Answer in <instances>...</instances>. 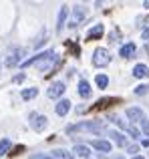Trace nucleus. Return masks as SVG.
Here are the masks:
<instances>
[{"label": "nucleus", "instance_id": "1", "mask_svg": "<svg viewBox=\"0 0 149 159\" xmlns=\"http://www.w3.org/2000/svg\"><path fill=\"white\" fill-rule=\"evenodd\" d=\"M79 129H85V131H91V133H101V131H105V125H103L101 121H87V123H81V125L67 127V133L79 131Z\"/></svg>", "mask_w": 149, "mask_h": 159}, {"label": "nucleus", "instance_id": "2", "mask_svg": "<svg viewBox=\"0 0 149 159\" xmlns=\"http://www.w3.org/2000/svg\"><path fill=\"white\" fill-rule=\"evenodd\" d=\"M111 62V54L107 48H97L93 54V65L95 66H107Z\"/></svg>", "mask_w": 149, "mask_h": 159}, {"label": "nucleus", "instance_id": "3", "mask_svg": "<svg viewBox=\"0 0 149 159\" xmlns=\"http://www.w3.org/2000/svg\"><path fill=\"white\" fill-rule=\"evenodd\" d=\"M65 91H67V89H65V83L63 81H55L51 87H48L47 95L51 99H59V97H63V95H65Z\"/></svg>", "mask_w": 149, "mask_h": 159}, {"label": "nucleus", "instance_id": "4", "mask_svg": "<svg viewBox=\"0 0 149 159\" xmlns=\"http://www.w3.org/2000/svg\"><path fill=\"white\" fill-rule=\"evenodd\" d=\"M30 119H32V123H30V125H32V129H34L36 133L44 131V129L48 127V121H47V117H44V115H32Z\"/></svg>", "mask_w": 149, "mask_h": 159}, {"label": "nucleus", "instance_id": "5", "mask_svg": "<svg viewBox=\"0 0 149 159\" xmlns=\"http://www.w3.org/2000/svg\"><path fill=\"white\" fill-rule=\"evenodd\" d=\"M127 117H129L133 123H143V121H145V113L139 107H129L127 109Z\"/></svg>", "mask_w": 149, "mask_h": 159}, {"label": "nucleus", "instance_id": "6", "mask_svg": "<svg viewBox=\"0 0 149 159\" xmlns=\"http://www.w3.org/2000/svg\"><path fill=\"white\" fill-rule=\"evenodd\" d=\"M107 135L113 139V143L117 145V147H127V139H125V135H123L121 131H115V129H109L107 131Z\"/></svg>", "mask_w": 149, "mask_h": 159}, {"label": "nucleus", "instance_id": "7", "mask_svg": "<svg viewBox=\"0 0 149 159\" xmlns=\"http://www.w3.org/2000/svg\"><path fill=\"white\" fill-rule=\"evenodd\" d=\"M91 145L101 153H111V141H107V139H93Z\"/></svg>", "mask_w": 149, "mask_h": 159}, {"label": "nucleus", "instance_id": "8", "mask_svg": "<svg viewBox=\"0 0 149 159\" xmlns=\"http://www.w3.org/2000/svg\"><path fill=\"white\" fill-rule=\"evenodd\" d=\"M71 105L73 103L69 101V99H61L59 103H56V107H55V111H56V115H61V117H65L69 111H71Z\"/></svg>", "mask_w": 149, "mask_h": 159}, {"label": "nucleus", "instance_id": "9", "mask_svg": "<svg viewBox=\"0 0 149 159\" xmlns=\"http://www.w3.org/2000/svg\"><path fill=\"white\" fill-rule=\"evenodd\" d=\"M135 51H137L135 43H127V44H123V47L119 48V57H123V58H129V57H131V54H133Z\"/></svg>", "mask_w": 149, "mask_h": 159}, {"label": "nucleus", "instance_id": "10", "mask_svg": "<svg viewBox=\"0 0 149 159\" xmlns=\"http://www.w3.org/2000/svg\"><path fill=\"white\" fill-rule=\"evenodd\" d=\"M73 153H74V155H79V157H83V159H89L91 149L87 147V145H83V143H77V145L73 147Z\"/></svg>", "mask_w": 149, "mask_h": 159}, {"label": "nucleus", "instance_id": "11", "mask_svg": "<svg viewBox=\"0 0 149 159\" xmlns=\"http://www.w3.org/2000/svg\"><path fill=\"white\" fill-rule=\"evenodd\" d=\"M133 77L135 79H145V77H149V66L147 65H135L133 66Z\"/></svg>", "mask_w": 149, "mask_h": 159}, {"label": "nucleus", "instance_id": "12", "mask_svg": "<svg viewBox=\"0 0 149 159\" xmlns=\"http://www.w3.org/2000/svg\"><path fill=\"white\" fill-rule=\"evenodd\" d=\"M67 14H69V8L67 6H63L59 10V18H56V30H63V26H65V22H67Z\"/></svg>", "mask_w": 149, "mask_h": 159}, {"label": "nucleus", "instance_id": "13", "mask_svg": "<svg viewBox=\"0 0 149 159\" xmlns=\"http://www.w3.org/2000/svg\"><path fill=\"white\" fill-rule=\"evenodd\" d=\"M79 95H81L83 99H89L91 97V85L85 81V79H81V81H79Z\"/></svg>", "mask_w": 149, "mask_h": 159}, {"label": "nucleus", "instance_id": "14", "mask_svg": "<svg viewBox=\"0 0 149 159\" xmlns=\"http://www.w3.org/2000/svg\"><path fill=\"white\" fill-rule=\"evenodd\" d=\"M24 57V51L20 48V51H14V54H10V57L6 58V66H14L16 62H20V58Z\"/></svg>", "mask_w": 149, "mask_h": 159}, {"label": "nucleus", "instance_id": "15", "mask_svg": "<svg viewBox=\"0 0 149 159\" xmlns=\"http://www.w3.org/2000/svg\"><path fill=\"white\" fill-rule=\"evenodd\" d=\"M36 95H38V89H36V87H30V89H24L22 93H20V99H22V101H30Z\"/></svg>", "mask_w": 149, "mask_h": 159}, {"label": "nucleus", "instance_id": "16", "mask_svg": "<svg viewBox=\"0 0 149 159\" xmlns=\"http://www.w3.org/2000/svg\"><path fill=\"white\" fill-rule=\"evenodd\" d=\"M73 14H74V20L71 22V26H77L79 20L85 18V10H83V6H74V8H73Z\"/></svg>", "mask_w": 149, "mask_h": 159}, {"label": "nucleus", "instance_id": "17", "mask_svg": "<svg viewBox=\"0 0 149 159\" xmlns=\"http://www.w3.org/2000/svg\"><path fill=\"white\" fill-rule=\"evenodd\" d=\"M52 157L55 159H73L74 157V153L71 151H65V149H55V151H52Z\"/></svg>", "mask_w": 149, "mask_h": 159}, {"label": "nucleus", "instance_id": "18", "mask_svg": "<svg viewBox=\"0 0 149 159\" xmlns=\"http://www.w3.org/2000/svg\"><path fill=\"white\" fill-rule=\"evenodd\" d=\"M101 34H103V24H97V26H93L89 32H87V39L93 40V39H97V36H101Z\"/></svg>", "mask_w": 149, "mask_h": 159}, {"label": "nucleus", "instance_id": "19", "mask_svg": "<svg viewBox=\"0 0 149 159\" xmlns=\"http://www.w3.org/2000/svg\"><path fill=\"white\" fill-rule=\"evenodd\" d=\"M10 147H12V141L10 139H2L0 141V157H4L8 151H10Z\"/></svg>", "mask_w": 149, "mask_h": 159}, {"label": "nucleus", "instance_id": "20", "mask_svg": "<svg viewBox=\"0 0 149 159\" xmlns=\"http://www.w3.org/2000/svg\"><path fill=\"white\" fill-rule=\"evenodd\" d=\"M95 83H97V87L99 89H105L107 85H109V79H107V75H97V77H95Z\"/></svg>", "mask_w": 149, "mask_h": 159}, {"label": "nucleus", "instance_id": "21", "mask_svg": "<svg viewBox=\"0 0 149 159\" xmlns=\"http://www.w3.org/2000/svg\"><path fill=\"white\" fill-rule=\"evenodd\" d=\"M127 133H129V137H133V139H139V137H141V131H139L135 125H129V127H127Z\"/></svg>", "mask_w": 149, "mask_h": 159}, {"label": "nucleus", "instance_id": "22", "mask_svg": "<svg viewBox=\"0 0 149 159\" xmlns=\"http://www.w3.org/2000/svg\"><path fill=\"white\" fill-rule=\"evenodd\" d=\"M109 121H113L115 125H119V127H123V129H127V127H129V125H127L125 121H121V119H119L117 115H109Z\"/></svg>", "mask_w": 149, "mask_h": 159}, {"label": "nucleus", "instance_id": "23", "mask_svg": "<svg viewBox=\"0 0 149 159\" xmlns=\"http://www.w3.org/2000/svg\"><path fill=\"white\" fill-rule=\"evenodd\" d=\"M133 93L139 95V97H141V95H147V93H149V85H139V87H135Z\"/></svg>", "mask_w": 149, "mask_h": 159}, {"label": "nucleus", "instance_id": "24", "mask_svg": "<svg viewBox=\"0 0 149 159\" xmlns=\"http://www.w3.org/2000/svg\"><path fill=\"white\" fill-rule=\"evenodd\" d=\"M127 153H131L135 157V153H139V145L137 143H127Z\"/></svg>", "mask_w": 149, "mask_h": 159}, {"label": "nucleus", "instance_id": "25", "mask_svg": "<svg viewBox=\"0 0 149 159\" xmlns=\"http://www.w3.org/2000/svg\"><path fill=\"white\" fill-rule=\"evenodd\" d=\"M141 133H145V135L149 137V121H147V119L141 123Z\"/></svg>", "mask_w": 149, "mask_h": 159}, {"label": "nucleus", "instance_id": "26", "mask_svg": "<svg viewBox=\"0 0 149 159\" xmlns=\"http://www.w3.org/2000/svg\"><path fill=\"white\" fill-rule=\"evenodd\" d=\"M24 79H26V75H22V73H20V75H16V77L12 79V81H14V83H22Z\"/></svg>", "mask_w": 149, "mask_h": 159}, {"label": "nucleus", "instance_id": "27", "mask_svg": "<svg viewBox=\"0 0 149 159\" xmlns=\"http://www.w3.org/2000/svg\"><path fill=\"white\" fill-rule=\"evenodd\" d=\"M143 39H149V26L145 28V30H143Z\"/></svg>", "mask_w": 149, "mask_h": 159}, {"label": "nucleus", "instance_id": "28", "mask_svg": "<svg viewBox=\"0 0 149 159\" xmlns=\"http://www.w3.org/2000/svg\"><path fill=\"white\" fill-rule=\"evenodd\" d=\"M141 145H143V147H149V139H143V141H141Z\"/></svg>", "mask_w": 149, "mask_h": 159}, {"label": "nucleus", "instance_id": "29", "mask_svg": "<svg viewBox=\"0 0 149 159\" xmlns=\"http://www.w3.org/2000/svg\"><path fill=\"white\" fill-rule=\"evenodd\" d=\"M143 6H145V8H149V0H145V2H143Z\"/></svg>", "mask_w": 149, "mask_h": 159}, {"label": "nucleus", "instance_id": "30", "mask_svg": "<svg viewBox=\"0 0 149 159\" xmlns=\"http://www.w3.org/2000/svg\"><path fill=\"white\" fill-rule=\"evenodd\" d=\"M131 159H145V157H141V155H135V157H131Z\"/></svg>", "mask_w": 149, "mask_h": 159}, {"label": "nucleus", "instance_id": "31", "mask_svg": "<svg viewBox=\"0 0 149 159\" xmlns=\"http://www.w3.org/2000/svg\"><path fill=\"white\" fill-rule=\"evenodd\" d=\"M115 159H125V157H123V155H117V157H115Z\"/></svg>", "mask_w": 149, "mask_h": 159}, {"label": "nucleus", "instance_id": "32", "mask_svg": "<svg viewBox=\"0 0 149 159\" xmlns=\"http://www.w3.org/2000/svg\"><path fill=\"white\" fill-rule=\"evenodd\" d=\"M99 159H107V157H105V155H103V157H101V155H99Z\"/></svg>", "mask_w": 149, "mask_h": 159}]
</instances>
